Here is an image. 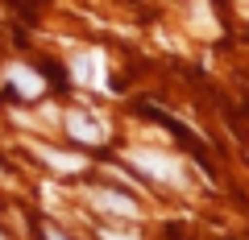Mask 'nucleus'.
Returning <instances> with one entry per match:
<instances>
[{
  "mask_svg": "<svg viewBox=\"0 0 249 240\" xmlns=\"http://www.w3.org/2000/svg\"><path fill=\"white\" fill-rule=\"evenodd\" d=\"M91 207H100V211H112V215H124V220H133L137 215V203L133 199H124V195H116V191H91Z\"/></svg>",
  "mask_w": 249,
  "mask_h": 240,
  "instance_id": "20e7f679",
  "label": "nucleus"
},
{
  "mask_svg": "<svg viewBox=\"0 0 249 240\" xmlns=\"http://www.w3.org/2000/svg\"><path fill=\"white\" fill-rule=\"evenodd\" d=\"M71 75L75 83L83 87H96V91H108V71H104V54H83L71 63Z\"/></svg>",
  "mask_w": 249,
  "mask_h": 240,
  "instance_id": "f257e3e1",
  "label": "nucleus"
},
{
  "mask_svg": "<svg viewBox=\"0 0 249 240\" xmlns=\"http://www.w3.org/2000/svg\"><path fill=\"white\" fill-rule=\"evenodd\" d=\"M46 240H67V236H62L58 228H46Z\"/></svg>",
  "mask_w": 249,
  "mask_h": 240,
  "instance_id": "0eeeda50",
  "label": "nucleus"
},
{
  "mask_svg": "<svg viewBox=\"0 0 249 240\" xmlns=\"http://www.w3.org/2000/svg\"><path fill=\"white\" fill-rule=\"evenodd\" d=\"M129 161H133L137 170H145V174H154V178H178L175 158H162V153H154V149H133Z\"/></svg>",
  "mask_w": 249,
  "mask_h": 240,
  "instance_id": "f03ea898",
  "label": "nucleus"
},
{
  "mask_svg": "<svg viewBox=\"0 0 249 240\" xmlns=\"http://www.w3.org/2000/svg\"><path fill=\"white\" fill-rule=\"evenodd\" d=\"M0 240H4V236H0Z\"/></svg>",
  "mask_w": 249,
  "mask_h": 240,
  "instance_id": "6e6552de",
  "label": "nucleus"
},
{
  "mask_svg": "<svg viewBox=\"0 0 249 240\" xmlns=\"http://www.w3.org/2000/svg\"><path fill=\"white\" fill-rule=\"evenodd\" d=\"M67 133L79 137V141H88V145H96V141H104V137H108V128L96 125L88 112H67Z\"/></svg>",
  "mask_w": 249,
  "mask_h": 240,
  "instance_id": "7ed1b4c3",
  "label": "nucleus"
},
{
  "mask_svg": "<svg viewBox=\"0 0 249 240\" xmlns=\"http://www.w3.org/2000/svg\"><path fill=\"white\" fill-rule=\"evenodd\" d=\"M29 149H34L37 158L46 161V166L62 170V174H75V170H83V166H88L83 158H75V153H62V149H50V145H29Z\"/></svg>",
  "mask_w": 249,
  "mask_h": 240,
  "instance_id": "39448f33",
  "label": "nucleus"
},
{
  "mask_svg": "<svg viewBox=\"0 0 249 240\" xmlns=\"http://www.w3.org/2000/svg\"><path fill=\"white\" fill-rule=\"evenodd\" d=\"M9 83H13V87H17L25 99H37V96L46 91V83L37 79L34 71H25V66H9Z\"/></svg>",
  "mask_w": 249,
  "mask_h": 240,
  "instance_id": "423d86ee",
  "label": "nucleus"
}]
</instances>
